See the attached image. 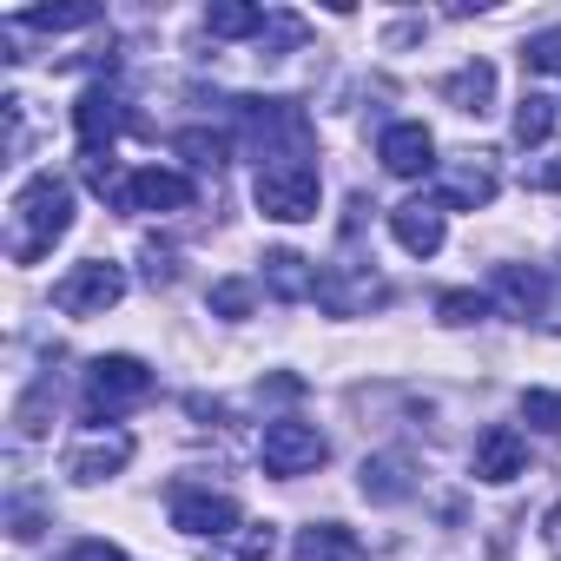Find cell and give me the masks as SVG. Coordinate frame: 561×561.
Returning a JSON list of instances; mask_svg holds the SVG:
<instances>
[{"instance_id": "1", "label": "cell", "mask_w": 561, "mask_h": 561, "mask_svg": "<svg viewBox=\"0 0 561 561\" xmlns=\"http://www.w3.org/2000/svg\"><path fill=\"white\" fill-rule=\"evenodd\" d=\"M67 231H73V185L60 172H34L8 205V257L41 264V257H54V244Z\"/></svg>"}, {"instance_id": "2", "label": "cell", "mask_w": 561, "mask_h": 561, "mask_svg": "<svg viewBox=\"0 0 561 561\" xmlns=\"http://www.w3.org/2000/svg\"><path fill=\"white\" fill-rule=\"evenodd\" d=\"M152 390H159V377H152V364H146V357H126V351L93 357V364H87V377H80V423L106 430V423H119L126 410H139Z\"/></svg>"}, {"instance_id": "3", "label": "cell", "mask_w": 561, "mask_h": 561, "mask_svg": "<svg viewBox=\"0 0 561 561\" xmlns=\"http://www.w3.org/2000/svg\"><path fill=\"white\" fill-rule=\"evenodd\" d=\"M238 139L264 159V165H285V159H311V119L291 100H231Z\"/></svg>"}, {"instance_id": "4", "label": "cell", "mask_w": 561, "mask_h": 561, "mask_svg": "<svg viewBox=\"0 0 561 561\" xmlns=\"http://www.w3.org/2000/svg\"><path fill=\"white\" fill-rule=\"evenodd\" d=\"M257 211L277 218V225H305L318 218V198H324V179L311 159H285V165H257V185H251Z\"/></svg>"}, {"instance_id": "5", "label": "cell", "mask_w": 561, "mask_h": 561, "mask_svg": "<svg viewBox=\"0 0 561 561\" xmlns=\"http://www.w3.org/2000/svg\"><path fill=\"white\" fill-rule=\"evenodd\" d=\"M257 456H264V476H285V482L291 476H318L331 462V436L318 423H305V416H277V423H264Z\"/></svg>"}, {"instance_id": "6", "label": "cell", "mask_w": 561, "mask_h": 561, "mask_svg": "<svg viewBox=\"0 0 561 561\" xmlns=\"http://www.w3.org/2000/svg\"><path fill=\"white\" fill-rule=\"evenodd\" d=\"M165 515H172V528L192 535V541H225V535L244 528V508H238L225 489H205V482H179V489L165 495Z\"/></svg>"}, {"instance_id": "7", "label": "cell", "mask_w": 561, "mask_h": 561, "mask_svg": "<svg viewBox=\"0 0 561 561\" xmlns=\"http://www.w3.org/2000/svg\"><path fill=\"white\" fill-rule=\"evenodd\" d=\"M489 298L515 324H548L554 331V277L541 264H495L489 271Z\"/></svg>"}, {"instance_id": "8", "label": "cell", "mask_w": 561, "mask_h": 561, "mask_svg": "<svg viewBox=\"0 0 561 561\" xmlns=\"http://www.w3.org/2000/svg\"><path fill=\"white\" fill-rule=\"evenodd\" d=\"M119 298H126V264H113V257H87L54 285V311H67V318H106Z\"/></svg>"}, {"instance_id": "9", "label": "cell", "mask_w": 561, "mask_h": 561, "mask_svg": "<svg viewBox=\"0 0 561 561\" xmlns=\"http://www.w3.org/2000/svg\"><path fill=\"white\" fill-rule=\"evenodd\" d=\"M73 133H80V159H113V139L126 133V93L113 80H93L73 100Z\"/></svg>"}, {"instance_id": "10", "label": "cell", "mask_w": 561, "mask_h": 561, "mask_svg": "<svg viewBox=\"0 0 561 561\" xmlns=\"http://www.w3.org/2000/svg\"><path fill=\"white\" fill-rule=\"evenodd\" d=\"M192 198H198V185H192L185 172H172V165H139V172H126L119 192H113L119 211H185Z\"/></svg>"}, {"instance_id": "11", "label": "cell", "mask_w": 561, "mask_h": 561, "mask_svg": "<svg viewBox=\"0 0 561 561\" xmlns=\"http://www.w3.org/2000/svg\"><path fill=\"white\" fill-rule=\"evenodd\" d=\"M318 305H324L331 318H364V311H383V305H390V285H383L370 264H331Z\"/></svg>"}, {"instance_id": "12", "label": "cell", "mask_w": 561, "mask_h": 561, "mask_svg": "<svg viewBox=\"0 0 561 561\" xmlns=\"http://www.w3.org/2000/svg\"><path fill=\"white\" fill-rule=\"evenodd\" d=\"M495 185H502V179H495L489 152H462V159H449V165L436 172V192H430V198H436L443 211H482V205L495 198Z\"/></svg>"}, {"instance_id": "13", "label": "cell", "mask_w": 561, "mask_h": 561, "mask_svg": "<svg viewBox=\"0 0 561 561\" xmlns=\"http://www.w3.org/2000/svg\"><path fill=\"white\" fill-rule=\"evenodd\" d=\"M377 159H383L390 179H423L436 165V133L423 119H397V126L377 133Z\"/></svg>"}, {"instance_id": "14", "label": "cell", "mask_w": 561, "mask_h": 561, "mask_svg": "<svg viewBox=\"0 0 561 561\" xmlns=\"http://www.w3.org/2000/svg\"><path fill=\"white\" fill-rule=\"evenodd\" d=\"M469 469H476V482H515V476H528V436L515 430V423H489L482 436H476V456H469Z\"/></svg>"}, {"instance_id": "15", "label": "cell", "mask_w": 561, "mask_h": 561, "mask_svg": "<svg viewBox=\"0 0 561 561\" xmlns=\"http://www.w3.org/2000/svg\"><path fill=\"white\" fill-rule=\"evenodd\" d=\"M264 291H271L277 305H318L324 271H318L305 251H264Z\"/></svg>"}, {"instance_id": "16", "label": "cell", "mask_w": 561, "mask_h": 561, "mask_svg": "<svg viewBox=\"0 0 561 561\" xmlns=\"http://www.w3.org/2000/svg\"><path fill=\"white\" fill-rule=\"evenodd\" d=\"M126 462H133V436H126V430H100V436H87V443L67 456V476H73L80 489H93V482H113Z\"/></svg>"}, {"instance_id": "17", "label": "cell", "mask_w": 561, "mask_h": 561, "mask_svg": "<svg viewBox=\"0 0 561 561\" xmlns=\"http://www.w3.org/2000/svg\"><path fill=\"white\" fill-rule=\"evenodd\" d=\"M390 238H397L410 257H436L443 238H449L443 205H436V198H410V205H397V211H390Z\"/></svg>"}, {"instance_id": "18", "label": "cell", "mask_w": 561, "mask_h": 561, "mask_svg": "<svg viewBox=\"0 0 561 561\" xmlns=\"http://www.w3.org/2000/svg\"><path fill=\"white\" fill-rule=\"evenodd\" d=\"M357 489H364V502H377V508H397V502H410V495H416V462H410V456H397V449H383V456H364V469H357Z\"/></svg>"}, {"instance_id": "19", "label": "cell", "mask_w": 561, "mask_h": 561, "mask_svg": "<svg viewBox=\"0 0 561 561\" xmlns=\"http://www.w3.org/2000/svg\"><path fill=\"white\" fill-rule=\"evenodd\" d=\"M443 100H449L456 113H476V119H482V113L495 106V67H489V60H469V67H456V73L443 80Z\"/></svg>"}, {"instance_id": "20", "label": "cell", "mask_w": 561, "mask_h": 561, "mask_svg": "<svg viewBox=\"0 0 561 561\" xmlns=\"http://www.w3.org/2000/svg\"><path fill=\"white\" fill-rule=\"evenodd\" d=\"M291 561H364V548H357V535L344 522H311L291 541Z\"/></svg>"}, {"instance_id": "21", "label": "cell", "mask_w": 561, "mask_h": 561, "mask_svg": "<svg viewBox=\"0 0 561 561\" xmlns=\"http://www.w3.org/2000/svg\"><path fill=\"white\" fill-rule=\"evenodd\" d=\"M271 14L264 8H244V0H218V8H205V34L211 41H264Z\"/></svg>"}, {"instance_id": "22", "label": "cell", "mask_w": 561, "mask_h": 561, "mask_svg": "<svg viewBox=\"0 0 561 561\" xmlns=\"http://www.w3.org/2000/svg\"><path fill=\"white\" fill-rule=\"evenodd\" d=\"M271 548H277L271 522H251V528H238L225 541H198V561H271Z\"/></svg>"}, {"instance_id": "23", "label": "cell", "mask_w": 561, "mask_h": 561, "mask_svg": "<svg viewBox=\"0 0 561 561\" xmlns=\"http://www.w3.org/2000/svg\"><path fill=\"white\" fill-rule=\"evenodd\" d=\"M8 27H34V34H80V27H100V8H27V14H14Z\"/></svg>"}, {"instance_id": "24", "label": "cell", "mask_w": 561, "mask_h": 561, "mask_svg": "<svg viewBox=\"0 0 561 561\" xmlns=\"http://www.w3.org/2000/svg\"><path fill=\"white\" fill-rule=\"evenodd\" d=\"M554 100L548 93H522L515 100V146H548V133H554Z\"/></svg>"}, {"instance_id": "25", "label": "cell", "mask_w": 561, "mask_h": 561, "mask_svg": "<svg viewBox=\"0 0 561 561\" xmlns=\"http://www.w3.org/2000/svg\"><path fill=\"white\" fill-rule=\"evenodd\" d=\"M54 397H60V390H54V377H41V383H34V390H27L21 403H14V430H21L27 443H34V436H47V416H54Z\"/></svg>"}, {"instance_id": "26", "label": "cell", "mask_w": 561, "mask_h": 561, "mask_svg": "<svg viewBox=\"0 0 561 561\" xmlns=\"http://www.w3.org/2000/svg\"><path fill=\"white\" fill-rule=\"evenodd\" d=\"M489 311H495V298H489V291H443V298H436V318H443L449 331H462V324H482Z\"/></svg>"}, {"instance_id": "27", "label": "cell", "mask_w": 561, "mask_h": 561, "mask_svg": "<svg viewBox=\"0 0 561 561\" xmlns=\"http://www.w3.org/2000/svg\"><path fill=\"white\" fill-rule=\"evenodd\" d=\"M205 305H211V318H225V324H244V318H251V305H257V291L244 285V277H218Z\"/></svg>"}, {"instance_id": "28", "label": "cell", "mask_w": 561, "mask_h": 561, "mask_svg": "<svg viewBox=\"0 0 561 561\" xmlns=\"http://www.w3.org/2000/svg\"><path fill=\"white\" fill-rule=\"evenodd\" d=\"M522 423L541 436H561V390H522Z\"/></svg>"}, {"instance_id": "29", "label": "cell", "mask_w": 561, "mask_h": 561, "mask_svg": "<svg viewBox=\"0 0 561 561\" xmlns=\"http://www.w3.org/2000/svg\"><path fill=\"white\" fill-rule=\"evenodd\" d=\"M172 146H179L198 172H218V165H225V133H198V126H192V133H179Z\"/></svg>"}, {"instance_id": "30", "label": "cell", "mask_w": 561, "mask_h": 561, "mask_svg": "<svg viewBox=\"0 0 561 561\" xmlns=\"http://www.w3.org/2000/svg\"><path fill=\"white\" fill-rule=\"evenodd\" d=\"M522 67H535V73H561V27L528 34V41H522Z\"/></svg>"}, {"instance_id": "31", "label": "cell", "mask_w": 561, "mask_h": 561, "mask_svg": "<svg viewBox=\"0 0 561 561\" xmlns=\"http://www.w3.org/2000/svg\"><path fill=\"white\" fill-rule=\"evenodd\" d=\"M298 41H305V21H298V14H271V27H264L257 54H264V60H277V54H285V47H298Z\"/></svg>"}, {"instance_id": "32", "label": "cell", "mask_w": 561, "mask_h": 561, "mask_svg": "<svg viewBox=\"0 0 561 561\" xmlns=\"http://www.w3.org/2000/svg\"><path fill=\"white\" fill-rule=\"evenodd\" d=\"M14 541H41L47 535V522H41V508L34 502H14V528H8Z\"/></svg>"}, {"instance_id": "33", "label": "cell", "mask_w": 561, "mask_h": 561, "mask_svg": "<svg viewBox=\"0 0 561 561\" xmlns=\"http://www.w3.org/2000/svg\"><path fill=\"white\" fill-rule=\"evenodd\" d=\"M67 561H126V548L93 535V541H73V548H67Z\"/></svg>"}, {"instance_id": "34", "label": "cell", "mask_w": 561, "mask_h": 561, "mask_svg": "<svg viewBox=\"0 0 561 561\" xmlns=\"http://www.w3.org/2000/svg\"><path fill=\"white\" fill-rule=\"evenodd\" d=\"M528 185H535V192H561V152H554V159H541V165L528 172Z\"/></svg>"}, {"instance_id": "35", "label": "cell", "mask_w": 561, "mask_h": 561, "mask_svg": "<svg viewBox=\"0 0 561 561\" xmlns=\"http://www.w3.org/2000/svg\"><path fill=\"white\" fill-rule=\"evenodd\" d=\"M548 548H554V554H561V502H554V508H548Z\"/></svg>"}, {"instance_id": "36", "label": "cell", "mask_w": 561, "mask_h": 561, "mask_svg": "<svg viewBox=\"0 0 561 561\" xmlns=\"http://www.w3.org/2000/svg\"><path fill=\"white\" fill-rule=\"evenodd\" d=\"M554 324H561V277H554Z\"/></svg>"}]
</instances>
